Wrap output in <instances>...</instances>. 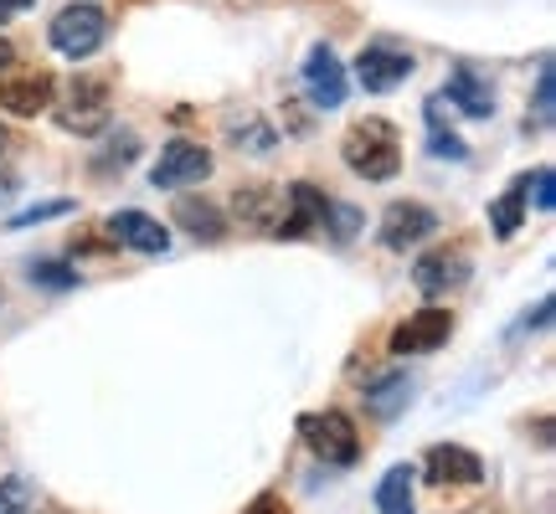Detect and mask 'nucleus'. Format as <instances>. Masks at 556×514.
Instances as JSON below:
<instances>
[{
    "label": "nucleus",
    "mask_w": 556,
    "mask_h": 514,
    "mask_svg": "<svg viewBox=\"0 0 556 514\" xmlns=\"http://www.w3.org/2000/svg\"><path fill=\"white\" fill-rule=\"evenodd\" d=\"M170 217H176L180 232H191L197 242H222L227 237V211L206 196H176V211H170Z\"/></svg>",
    "instance_id": "obj_16"
},
{
    "label": "nucleus",
    "mask_w": 556,
    "mask_h": 514,
    "mask_svg": "<svg viewBox=\"0 0 556 514\" xmlns=\"http://www.w3.org/2000/svg\"><path fill=\"white\" fill-rule=\"evenodd\" d=\"M552 62H541V78H536V124H552Z\"/></svg>",
    "instance_id": "obj_27"
},
{
    "label": "nucleus",
    "mask_w": 556,
    "mask_h": 514,
    "mask_svg": "<svg viewBox=\"0 0 556 514\" xmlns=\"http://www.w3.org/2000/svg\"><path fill=\"white\" fill-rule=\"evenodd\" d=\"M109 237L129 247V253H144V257H160L170 247V232L160 227L155 217H144V211H114L109 217Z\"/></svg>",
    "instance_id": "obj_13"
},
{
    "label": "nucleus",
    "mask_w": 556,
    "mask_h": 514,
    "mask_svg": "<svg viewBox=\"0 0 556 514\" xmlns=\"http://www.w3.org/2000/svg\"><path fill=\"white\" fill-rule=\"evenodd\" d=\"M443 99L454 103L458 114H469V119H490V114H495V88H490V82H479L469 67H454V73H448Z\"/></svg>",
    "instance_id": "obj_17"
},
{
    "label": "nucleus",
    "mask_w": 556,
    "mask_h": 514,
    "mask_svg": "<svg viewBox=\"0 0 556 514\" xmlns=\"http://www.w3.org/2000/svg\"><path fill=\"white\" fill-rule=\"evenodd\" d=\"M422 474L438 489H475L479 478H484V463L469 448H458V442H438L433 453L422 458Z\"/></svg>",
    "instance_id": "obj_11"
},
{
    "label": "nucleus",
    "mask_w": 556,
    "mask_h": 514,
    "mask_svg": "<svg viewBox=\"0 0 556 514\" xmlns=\"http://www.w3.org/2000/svg\"><path fill=\"white\" fill-rule=\"evenodd\" d=\"M58 124L67 134H103L109 129V78H78L62 99Z\"/></svg>",
    "instance_id": "obj_6"
},
{
    "label": "nucleus",
    "mask_w": 556,
    "mask_h": 514,
    "mask_svg": "<svg viewBox=\"0 0 556 514\" xmlns=\"http://www.w3.org/2000/svg\"><path fill=\"white\" fill-rule=\"evenodd\" d=\"M546 319H552V298H541L536 304V319L526 314V330H546Z\"/></svg>",
    "instance_id": "obj_30"
},
{
    "label": "nucleus",
    "mask_w": 556,
    "mask_h": 514,
    "mask_svg": "<svg viewBox=\"0 0 556 514\" xmlns=\"http://www.w3.org/2000/svg\"><path fill=\"white\" fill-rule=\"evenodd\" d=\"M26 510H31V484L21 474L0 478V514H26Z\"/></svg>",
    "instance_id": "obj_22"
},
{
    "label": "nucleus",
    "mask_w": 556,
    "mask_h": 514,
    "mask_svg": "<svg viewBox=\"0 0 556 514\" xmlns=\"http://www.w3.org/2000/svg\"><path fill=\"white\" fill-rule=\"evenodd\" d=\"M469 278V257L464 253H428L413 262V283L422 298H443L448 288H458Z\"/></svg>",
    "instance_id": "obj_14"
},
{
    "label": "nucleus",
    "mask_w": 556,
    "mask_h": 514,
    "mask_svg": "<svg viewBox=\"0 0 556 514\" xmlns=\"http://www.w3.org/2000/svg\"><path fill=\"white\" fill-rule=\"evenodd\" d=\"M47 41H52V52H62L67 62L93 57L103 41H109V16H103L99 5H88V0H73V5H62L58 16H52Z\"/></svg>",
    "instance_id": "obj_2"
},
{
    "label": "nucleus",
    "mask_w": 556,
    "mask_h": 514,
    "mask_svg": "<svg viewBox=\"0 0 556 514\" xmlns=\"http://www.w3.org/2000/svg\"><path fill=\"white\" fill-rule=\"evenodd\" d=\"M31 283H41V288H78V268H67V262H31Z\"/></svg>",
    "instance_id": "obj_23"
},
{
    "label": "nucleus",
    "mask_w": 556,
    "mask_h": 514,
    "mask_svg": "<svg viewBox=\"0 0 556 514\" xmlns=\"http://www.w3.org/2000/svg\"><path fill=\"white\" fill-rule=\"evenodd\" d=\"M304 88H309V103H315V108H340L345 93H351L345 67H340V57L325 47V41L309 47V57H304Z\"/></svg>",
    "instance_id": "obj_10"
},
{
    "label": "nucleus",
    "mask_w": 556,
    "mask_h": 514,
    "mask_svg": "<svg viewBox=\"0 0 556 514\" xmlns=\"http://www.w3.org/2000/svg\"><path fill=\"white\" fill-rule=\"evenodd\" d=\"M448 335H454V314H448V309H417V314H407L397 330L387 335V350L397 360L428 356L438 345H448Z\"/></svg>",
    "instance_id": "obj_7"
},
{
    "label": "nucleus",
    "mask_w": 556,
    "mask_h": 514,
    "mask_svg": "<svg viewBox=\"0 0 556 514\" xmlns=\"http://www.w3.org/2000/svg\"><path fill=\"white\" fill-rule=\"evenodd\" d=\"M11 62H16V47H11V41L0 37V73H5V67H11Z\"/></svg>",
    "instance_id": "obj_32"
},
{
    "label": "nucleus",
    "mask_w": 556,
    "mask_h": 514,
    "mask_svg": "<svg viewBox=\"0 0 556 514\" xmlns=\"http://www.w3.org/2000/svg\"><path fill=\"white\" fill-rule=\"evenodd\" d=\"M31 5H37V0H0V26L11 16H21V11H31Z\"/></svg>",
    "instance_id": "obj_29"
},
{
    "label": "nucleus",
    "mask_w": 556,
    "mask_h": 514,
    "mask_svg": "<svg viewBox=\"0 0 556 514\" xmlns=\"http://www.w3.org/2000/svg\"><path fill=\"white\" fill-rule=\"evenodd\" d=\"M402 396H407V376H387L371 386V407H377L381 416H392L402 407Z\"/></svg>",
    "instance_id": "obj_24"
},
{
    "label": "nucleus",
    "mask_w": 556,
    "mask_h": 514,
    "mask_svg": "<svg viewBox=\"0 0 556 514\" xmlns=\"http://www.w3.org/2000/svg\"><path fill=\"white\" fill-rule=\"evenodd\" d=\"M413 463H397V468H387L377 484V510L381 514H417L413 504Z\"/></svg>",
    "instance_id": "obj_18"
},
{
    "label": "nucleus",
    "mask_w": 556,
    "mask_h": 514,
    "mask_svg": "<svg viewBox=\"0 0 556 514\" xmlns=\"http://www.w3.org/2000/svg\"><path fill=\"white\" fill-rule=\"evenodd\" d=\"M325 211H330V196H325V191H315L309 180H294V185H283V217H278L274 237H278V242H299L304 232L325 227Z\"/></svg>",
    "instance_id": "obj_8"
},
{
    "label": "nucleus",
    "mask_w": 556,
    "mask_h": 514,
    "mask_svg": "<svg viewBox=\"0 0 556 514\" xmlns=\"http://www.w3.org/2000/svg\"><path fill=\"white\" fill-rule=\"evenodd\" d=\"M52 99H58L52 73H41V67H16V62L0 73V108H5V114H16V119H37V114L52 108Z\"/></svg>",
    "instance_id": "obj_4"
},
{
    "label": "nucleus",
    "mask_w": 556,
    "mask_h": 514,
    "mask_svg": "<svg viewBox=\"0 0 556 514\" xmlns=\"http://www.w3.org/2000/svg\"><path fill=\"white\" fill-rule=\"evenodd\" d=\"M78 201H41V206H26V211H16L11 217V227H37V221H52V217H67Z\"/></svg>",
    "instance_id": "obj_25"
},
{
    "label": "nucleus",
    "mask_w": 556,
    "mask_h": 514,
    "mask_svg": "<svg viewBox=\"0 0 556 514\" xmlns=\"http://www.w3.org/2000/svg\"><path fill=\"white\" fill-rule=\"evenodd\" d=\"M11 191H16V176H0V201L11 196Z\"/></svg>",
    "instance_id": "obj_33"
},
{
    "label": "nucleus",
    "mask_w": 556,
    "mask_h": 514,
    "mask_svg": "<svg viewBox=\"0 0 556 514\" xmlns=\"http://www.w3.org/2000/svg\"><path fill=\"white\" fill-rule=\"evenodd\" d=\"M227 134L238 139V144H242V139H248V144H253L258 155H263V150H274V134H268V129H263L258 119H248V129H242V124H227Z\"/></svg>",
    "instance_id": "obj_26"
},
{
    "label": "nucleus",
    "mask_w": 556,
    "mask_h": 514,
    "mask_svg": "<svg viewBox=\"0 0 556 514\" xmlns=\"http://www.w3.org/2000/svg\"><path fill=\"white\" fill-rule=\"evenodd\" d=\"M232 211L242 227H258L274 237L278 217H283V185H242V191H232Z\"/></svg>",
    "instance_id": "obj_15"
},
{
    "label": "nucleus",
    "mask_w": 556,
    "mask_h": 514,
    "mask_svg": "<svg viewBox=\"0 0 556 514\" xmlns=\"http://www.w3.org/2000/svg\"><path fill=\"white\" fill-rule=\"evenodd\" d=\"M531 185H536V206H541V211H552V206H556V196H552L556 180H552V170H546V165H541L536 176H531Z\"/></svg>",
    "instance_id": "obj_28"
},
{
    "label": "nucleus",
    "mask_w": 556,
    "mask_h": 514,
    "mask_svg": "<svg viewBox=\"0 0 556 514\" xmlns=\"http://www.w3.org/2000/svg\"><path fill=\"white\" fill-rule=\"evenodd\" d=\"M433 232H438V217L428 206H417V201H397L381 217V247H392V253H407L417 242H428Z\"/></svg>",
    "instance_id": "obj_12"
},
{
    "label": "nucleus",
    "mask_w": 556,
    "mask_h": 514,
    "mask_svg": "<svg viewBox=\"0 0 556 514\" xmlns=\"http://www.w3.org/2000/svg\"><path fill=\"white\" fill-rule=\"evenodd\" d=\"M428 150L438 159H469V144L454 134V129H443V114H438V103L428 99Z\"/></svg>",
    "instance_id": "obj_20"
},
{
    "label": "nucleus",
    "mask_w": 556,
    "mask_h": 514,
    "mask_svg": "<svg viewBox=\"0 0 556 514\" xmlns=\"http://www.w3.org/2000/svg\"><path fill=\"white\" fill-rule=\"evenodd\" d=\"M5 144H11V139H5V129H0V155H5Z\"/></svg>",
    "instance_id": "obj_34"
},
{
    "label": "nucleus",
    "mask_w": 556,
    "mask_h": 514,
    "mask_svg": "<svg viewBox=\"0 0 556 514\" xmlns=\"http://www.w3.org/2000/svg\"><path fill=\"white\" fill-rule=\"evenodd\" d=\"M340 159H345L351 176L381 185V180H392L402 170V134L387 119H361L340 139Z\"/></svg>",
    "instance_id": "obj_1"
},
{
    "label": "nucleus",
    "mask_w": 556,
    "mask_h": 514,
    "mask_svg": "<svg viewBox=\"0 0 556 514\" xmlns=\"http://www.w3.org/2000/svg\"><path fill=\"white\" fill-rule=\"evenodd\" d=\"M248 514H289V510H283V499L263 494V499H258V504H253V510H248Z\"/></svg>",
    "instance_id": "obj_31"
},
{
    "label": "nucleus",
    "mask_w": 556,
    "mask_h": 514,
    "mask_svg": "<svg viewBox=\"0 0 556 514\" xmlns=\"http://www.w3.org/2000/svg\"><path fill=\"white\" fill-rule=\"evenodd\" d=\"M135 150H139V139L135 134H119V139H109V144H103V155L93 159V170H99V176H109V170H114V165H129V159H135Z\"/></svg>",
    "instance_id": "obj_21"
},
{
    "label": "nucleus",
    "mask_w": 556,
    "mask_h": 514,
    "mask_svg": "<svg viewBox=\"0 0 556 514\" xmlns=\"http://www.w3.org/2000/svg\"><path fill=\"white\" fill-rule=\"evenodd\" d=\"M407 78H413V52H402V47L371 41L356 57V82L366 93H392V88H402Z\"/></svg>",
    "instance_id": "obj_9"
},
{
    "label": "nucleus",
    "mask_w": 556,
    "mask_h": 514,
    "mask_svg": "<svg viewBox=\"0 0 556 514\" xmlns=\"http://www.w3.org/2000/svg\"><path fill=\"white\" fill-rule=\"evenodd\" d=\"M212 150H201V144H191V139H170L165 150H160V159L150 165V185L155 191H186V185H201V180L212 176Z\"/></svg>",
    "instance_id": "obj_5"
},
{
    "label": "nucleus",
    "mask_w": 556,
    "mask_h": 514,
    "mask_svg": "<svg viewBox=\"0 0 556 514\" xmlns=\"http://www.w3.org/2000/svg\"><path fill=\"white\" fill-rule=\"evenodd\" d=\"M526 191H531V176H520L505 196L495 201V211H490V221H495V232L500 237H516V227H520V217H526Z\"/></svg>",
    "instance_id": "obj_19"
},
{
    "label": "nucleus",
    "mask_w": 556,
    "mask_h": 514,
    "mask_svg": "<svg viewBox=\"0 0 556 514\" xmlns=\"http://www.w3.org/2000/svg\"><path fill=\"white\" fill-rule=\"evenodd\" d=\"M299 437L309 442V453L325 458V463H336V468H351L361 458V433H356V422L345 412H309V416H299Z\"/></svg>",
    "instance_id": "obj_3"
}]
</instances>
